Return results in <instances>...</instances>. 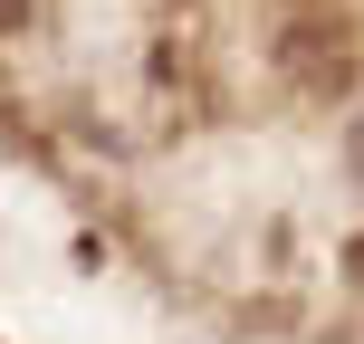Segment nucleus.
Here are the masks:
<instances>
[{"label": "nucleus", "mask_w": 364, "mask_h": 344, "mask_svg": "<svg viewBox=\"0 0 364 344\" xmlns=\"http://www.w3.org/2000/svg\"><path fill=\"white\" fill-rule=\"evenodd\" d=\"M346 172L364 182V106H355V134H346Z\"/></svg>", "instance_id": "nucleus-1"}]
</instances>
